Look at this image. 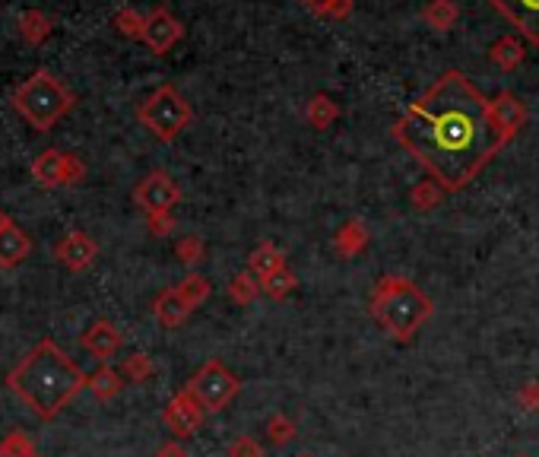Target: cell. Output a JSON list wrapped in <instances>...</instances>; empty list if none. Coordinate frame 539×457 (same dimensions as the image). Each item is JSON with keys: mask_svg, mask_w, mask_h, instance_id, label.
Returning <instances> with one entry per match:
<instances>
[{"mask_svg": "<svg viewBox=\"0 0 539 457\" xmlns=\"http://www.w3.org/2000/svg\"><path fill=\"white\" fill-rule=\"evenodd\" d=\"M175 289H178V296L184 299V305H188L191 312H197L200 305H207L210 292H213L210 280L203 277V273H188V277H184Z\"/></svg>", "mask_w": 539, "mask_h": 457, "instance_id": "cell-25", "label": "cell"}, {"mask_svg": "<svg viewBox=\"0 0 539 457\" xmlns=\"http://www.w3.org/2000/svg\"><path fill=\"white\" fill-rule=\"evenodd\" d=\"M260 286H264V296H270L273 302H283L292 296L295 289H299V277H295L289 267H283V270H276V273H270V277L260 280Z\"/></svg>", "mask_w": 539, "mask_h": 457, "instance_id": "cell-27", "label": "cell"}, {"mask_svg": "<svg viewBox=\"0 0 539 457\" xmlns=\"http://www.w3.org/2000/svg\"><path fill=\"white\" fill-rule=\"evenodd\" d=\"M489 4L505 16L530 45H539V0H489Z\"/></svg>", "mask_w": 539, "mask_h": 457, "instance_id": "cell-13", "label": "cell"}, {"mask_svg": "<svg viewBox=\"0 0 539 457\" xmlns=\"http://www.w3.org/2000/svg\"><path fill=\"white\" fill-rule=\"evenodd\" d=\"M26 454H35V445L23 432H10L4 442H0V457H26Z\"/></svg>", "mask_w": 539, "mask_h": 457, "instance_id": "cell-33", "label": "cell"}, {"mask_svg": "<svg viewBox=\"0 0 539 457\" xmlns=\"http://www.w3.org/2000/svg\"><path fill=\"white\" fill-rule=\"evenodd\" d=\"M292 457H314V454H292Z\"/></svg>", "mask_w": 539, "mask_h": 457, "instance_id": "cell-39", "label": "cell"}, {"mask_svg": "<svg viewBox=\"0 0 539 457\" xmlns=\"http://www.w3.org/2000/svg\"><path fill=\"white\" fill-rule=\"evenodd\" d=\"M489 121H492V131L501 140V146H508L527 121V105L514 93H508V89H501L498 96L489 99Z\"/></svg>", "mask_w": 539, "mask_h": 457, "instance_id": "cell-10", "label": "cell"}, {"mask_svg": "<svg viewBox=\"0 0 539 457\" xmlns=\"http://www.w3.org/2000/svg\"><path fill=\"white\" fill-rule=\"evenodd\" d=\"M162 423L169 426V432H175L178 438H191L200 423H203V407L194 400V394L188 388H181L169 404L162 410Z\"/></svg>", "mask_w": 539, "mask_h": 457, "instance_id": "cell-11", "label": "cell"}, {"mask_svg": "<svg viewBox=\"0 0 539 457\" xmlns=\"http://www.w3.org/2000/svg\"><path fill=\"white\" fill-rule=\"evenodd\" d=\"M283 267H289L283 248L267 239V242H260V245L251 248V254H248V267H245V270H251L257 280H264V277H270V273L283 270Z\"/></svg>", "mask_w": 539, "mask_h": 457, "instance_id": "cell-19", "label": "cell"}, {"mask_svg": "<svg viewBox=\"0 0 539 457\" xmlns=\"http://www.w3.org/2000/svg\"><path fill=\"white\" fill-rule=\"evenodd\" d=\"M16 29H20L23 35V42L29 45H45L51 39V32H54V23H51V16L42 13V10H23L20 13V23H16Z\"/></svg>", "mask_w": 539, "mask_h": 457, "instance_id": "cell-21", "label": "cell"}, {"mask_svg": "<svg viewBox=\"0 0 539 457\" xmlns=\"http://www.w3.org/2000/svg\"><path fill=\"white\" fill-rule=\"evenodd\" d=\"M175 258H178V264L194 270L197 264H203V258H207V242H203L200 235H181L175 242Z\"/></svg>", "mask_w": 539, "mask_h": 457, "instance_id": "cell-30", "label": "cell"}, {"mask_svg": "<svg viewBox=\"0 0 539 457\" xmlns=\"http://www.w3.org/2000/svg\"><path fill=\"white\" fill-rule=\"evenodd\" d=\"M146 229L156 239H165V235L175 232V216L172 213H146Z\"/></svg>", "mask_w": 539, "mask_h": 457, "instance_id": "cell-35", "label": "cell"}, {"mask_svg": "<svg viewBox=\"0 0 539 457\" xmlns=\"http://www.w3.org/2000/svg\"><path fill=\"white\" fill-rule=\"evenodd\" d=\"M153 372H156V365H153V359L146 356V353H130V356L124 359V369H121V375H124L127 381H134V385H143V381H150Z\"/></svg>", "mask_w": 539, "mask_h": 457, "instance_id": "cell-32", "label": "cell"}, {"mask_svg": "<svg viewBox=\"0 0 539 457\" xmlns=\"http://www.w3.org/2000/svg\"><path fill=\"white\" fill-rule=\"evenodd\" d=\"M86 388L92 391V397H99V400H115L124 391V375L111 369V365H102L99 372L89 375Z\"/></svg>", "mask_w": 539, "mask_h": 457, "instance_id": "cell-24", "label": "cell"}, {"mask_svg": "<svg viewBox=\"0 0 539 457\" xmlns=\"http://www.w3.org/2000/svg\"><path fill=\"white\" fill-rule=\"evenodd\" d=\"M302 4L314 16H321V20H333V23L346 20V16L352 13V0H302Z\"/></svg>", "mask_w": 539, "mask_h": 457, "instance_id": "cell-31", "label": "cell"}, {"mask_svg": "<svg viewBox=\"0 0 539 457\" xmlns=\"http://www.w3.org/2000/svg\"><path fill=\"white\" fill-rule=\"evenodd\" d=\"M29 251H32V239L10 219V223L0 229V267L4 270L20 267L29 258Z\"/></svg>", "mask_w": 539, "mask_h": 457, "instance_id": "cell-15", "label": "cell"}, {"mask_svg": "<svg viewBox=\"0 0 539 457\" xmlns=\"http://www.w3.org/2000/svg\"><path fill=\"white\" fill-rule=\"evenodd\" d=\"M184 39V23L169 7H153L146 13V29H143V45L150 48L156 58H165L178 42Z\"/></svg>", "mask_w": 539, "mask_h": 457, "instance_id": "cell-9", "label": "cell"}, {"mask_svg": "<svg viewBox=\"0 0 539 457\" xmlns=\"http://www.w3.org/2000/svg\"><path fill=\"white\" fill-rule=\"evenodd\" d=\"M368 308L381 331L400 343H410L419 327L435 312L432 299L425 296L413 280L397 277V273H384V277H378L375 289H371Z\"/></svg>", "mask_w": 539, "mask_h": 457, "instance_id": "cell-3", "label": "cell"}, {"mask_svg": "<svg viewBox=\"0 0 539 457\" xmlns=\"http://www.w3.org/2000/svg\"><path fill=\"white\" fill-rule=\"evenodd\" d=\"M368 242H371V229L362 219H346L337 229V235H333V251H337L343 261H352L368 248Z\"/></svg>", "mask_w": 539, "mask_h": 457, "instance_id": "cell-16", "label": "cell"}, {"mask_svg": "<svg viewBox=\"0 0 539 457\" xmlns=\"http://www.w3.org/2000/svg\"><path fill=\"white\" fill-rule=\"evenodd\" d=\"M134 204L143 213H172L181 204V188L165 169H153L134 188Z\"/></svg>", "mask_w": 539, "mask_h": 457, "instance_id": "cell-8", "label": "cell"}, {"mask_svg": "<svg viewBox=\"0 0 539 457\" xmlns=\"http://www.w3.org/2000/svg\"><path fill=\"white\" fill-rule=\"evenodd\" d=\"M156 457H188V451H184L181 442H165V445L156 451Z\"/></svg>", "mask_w": 539, "mask_h": 457, "instance_id": "cell-37", "label": "cell"}, {"mask_svg": "<svg viewBox=\"0 0 539 457\" xmlns=\"http://www.w3.org/2000/svg\"><path fill=\"white\" fill-rule=\"evenodd\" d=\"M444 194H448V191H444L435 178H422V181H416V185L410 188V204L419 213H432L444 200Z\"/></svg>", "mask_w": 539, "mask_h": 457, "instance_id": "cell-26", "label": "cell"}, {"mask_svg": "<svg viewBox=\"0 0 539 457\" xmlns=\"http://www.w3.org/2000/svg\"><path fill=\"white\" fill-rule=\"evenodd\" d=\"M226 292H229V299H232L235 305L248 308V305L257 302V296H260V292H264V286H260V280L254 277L251 270H241V273H235V277L229 280Z\"/></svg>", "mask_w": 539, "mask_h": 457, "instance_id": "cell-23", "label": "cell"}, {"mask_svg": "<svg viewBox=\"0 0 539 457\" xmlns=\"http://www.w3.org/2000/svg\"><path fill=\"white\" fill-rule=\"evenodd\" d=\"M96 254H99V245L92 242L86 232H80V229L67 232L64 239L54 245V258H58V264H64L73 273L89 270L92 264H96Z\"/></svg>", "mask_w": 539, "mask_h": 457, "instance_id": "cell-12", "label": "cell"}, {"mask_svg": "<svg viewBox=\"0 0 539 457\" xmlns=\"http://www.w3.org/2000/svg\"><path fill=\"white\" fill-rule=\"evenodd\" d=\"M153 315H156V321L165 327V331H175V327H181L194 312L184 305V299L178 296V289L172 286V289H162L159 296L153 299Z\"/></svg>", "mask_w": 539, "mask_h": 457, "instance_id": "cell-17", "label": "cell"}, {"mask_svg": "<svg viewBox=\"0 0 539 457\" xmlns=\"http://www.w3.org/2000/svg\"><path fill=\"white\" fill-rule=\"evenodd\" d=\"M7 223H10V216H7V213H4V210H0V229H4V226H7Z\"/></svg>", "mask_w": 539, "mask_h": 457, "instance_id": "cell-38", "label": "cell"}, {"mask_svg": "<svg viewBox=\"0 0 539 457\" xmlns=\"http://www.w3.org/2000/svg\"><path fill=\"white\" fill-rule=\"evenodd\" d=\"M26 457H42V454H39V451H35V454H26Z\"/></svg>", "mask_w": 539, "mask_h": 457, "instance_id": "cell-40", "label": "cell"}, {"mask_svg": "<svg viewBox=\"0 0 539 457\" xmlns=\"http://www.w3.org/2000/svg\"><path fill=\"white\" fill-rule=\"evenodd\" d=\"M517 457H527V454H517Z\"/></svg>", "mask_w": 539, "mask_h": 457, "instance_id": "cell-41", "label": "cell"}, {"mask_svg": "<svg viewBox=\"0 0 539 457\" xmlns=\"http://www.w3.org/2000/svg\"><path fill=\"white\" fill-rule=\"evenodd\" d=\"M111 26H115L124 39L130 42H143V29H146V16L134 7H121L115 16H111Z\"/></svg>", "mask_w": 539, "mask_h": 457, "instance_id": "cell-28", "label": "cell"}, {"mask_svg": "<svg viewBox=\"0 0 539 457\" xmlns=\"http://www.w3.org/2000/svg\"><path fill=\"white\" fill-rule=\"evenodd\" d=\"M86 175V166L73 156V153H61V150H45L32 159V178L39 188H70L80 185Z\"/></svg>", "mask_w": 539, "mask_h": 457, "instance_id": "cell-7", "label": "cell"}, {"mask_svg": "<svg viewBox=\"0 0 539 457\" xmlns=\"http://www.w3.org/2000/svg\"><path fill=\"white\" fill-rule=\"evenodd\" d=\"M86 385H89V375L54 340L35 343L7 375V388L20 397L23 407H29V413L39 416L42 423L58 416Z\"/></svg>", "mask_w": 539, "mask_h": 457, "instance_id": "cell-2", "label": "cell"}, {"mask_svg": "<svg viewBox=\"0 0 539 457\" xmlns=\"http://www.w3.org/2000/svg\"><path fill=\"white\" fill-rule=\"evenodd\" d=\"M121 343H124V337H121V331L111 321H105V318H99V321H92L86 331H83V337H80V346L89 353V356H96L99 362H108L111 356H115L118 350H121Z\"/></svg>", "mask_w": 539, "mask_h": 457, "instance_id": "cell-14", "label": "cell"}, {"mask_svg": "<svg viewBox=\"0 0 539 457\" xmlns=\"http://www.w3.org/2000/svg\"><path fill=\"white\" fill-rule=\"evenodd\" d=\"M517 404L524 407L527 413L539 410V381H536V378H533V381H527V385L517 391Z\"/></svg>", "mask_w": 539, "mask_h": 457, "instance_id": "cell-36", "label": "cell"}, {"mask_svg": "<svg viewBox=\"0 0 539 457\" xmlns=\"http://www.w3.org/2000/svg\"><path fill=\"white\" fill-rule=\"evenodd\" d=\"M229 457H264V448L254 435H238L229 442Z\"/></svg>", "mask_w": 539, "mask_h": 457, "instance_id": "cell-34", "label": "cell"}, {"mask_svg": "<svg viewBox=\"0 0 539 457\" xmlns=\"http://www.w3.org/2000/svg\"><path fill=\"white\" fill-rule=\"evenodd\" d=\"M264 432H267V438H270V445H276V448H286L289 442H295V438H299V429H295L292 416H286V413H273V416L267 419Z\"/></svg>", "mask_w": 539, "mask_h": 457, "instance_id": "cell-29", "label": "cell"}, {"mask_svg": "<svg viewBox=\"0 0 539 457\" xmlns=\"http://www.w3.org/2000/svg\"><path fill=\"white\" fill-rule=\"evenodd\" d=\"M13 108L35 127V131H51V127L73 108V93L54 73L35 70L13 93Z\"/></svg>", "mask_w": 539, "mask_h": 457, "instance_id": "cell-4", "label": "cell"}, {"mask_svg": "<svg viewBox=\"0 0 539 457\" xmlns=\"http://www.w3.org/2000/svg\"><path fill=\"white\" fill-rule=\"evenodd\" d=\"M460 20V7L454 0H429L422 7V23L435 29V32H451Z\"/></svg>", "mask_w": 539, "mask_h": 457, "instance_id": "cell-22", "label": "cell"}, {"mask_svg": "<svg viewBox=\"0 0 539 457\" xmlns=\"http://www.w3.org/2000/svg\"><path fill=\"white\" fill-rule=\"evenodd\" d=\"M340 118V102L330 93H314L305 105V121L314 127V131H330Z\"/></svg>", "mask_w": 539, "mask_h": 457, "instance_id": "cell-20", "label": "cell"}, {"mask_svg": "<svg viewBox=\"0 0 539 457\" xmlns=\"http://www.w3.org/2000/svg\"><path fill=\"white\" fill-rule=\"evenodd\" d=\"M140 124L150 131L159 143H172L178 140L194 121V108L191 102L181 96V89L172 83L156 86L150 96H146L137 108Z\"/></svg>", "mask_w": 539, "mask_h": 457, "instance_id": "cell-5", "label": "cell"}, {"mask_svg": "<svg viewBox=\"0 0 539 457\" xmlns=\"http://www.w3.org/2000/svg\"><path fill=\"white\" fill-rule=\"evenodd\" d=\"M194 400L203 407V413H219V410H226L232 400L238 397L241 391V381L232 369H226L219 359H207L200 365V369L191 375L188 385Z\"/></svg>", "mask_w": 539, "mask_h": 457, "instance_id": "cell-6", "label": "cell"}, {"mask_svg": "<svg viewBox=\"0 0 539 457\" xmlns=\"http://www.w3.org/2000/svg\"><path fill=\"white\" fill-rule=\"evenodd\" d=\"M489 61L498 67V70H505V73H511V70H517L520 64L527 61V45L517 39V35H498V39L489 45Z\"/></svg>", "mask_w": 539, "mask_h": 457, "instance_id": "cell-18", "label": "cell"}, {"mask_svg": "<svg viewBox=\"0 0 539 457\" xmlns=\"http://www.w3.org/2000/svg\"><path fill=\"white\" fill-rule=\"evenodd\" d=\"M390 134L448 194L467 188L505 150L492 131L489 99L460 70H444Z\"/></svg>", "mask_w": 539, "mask_h": 457, "instance_id": "cell-1", "label": "cell"}]
</instances>
